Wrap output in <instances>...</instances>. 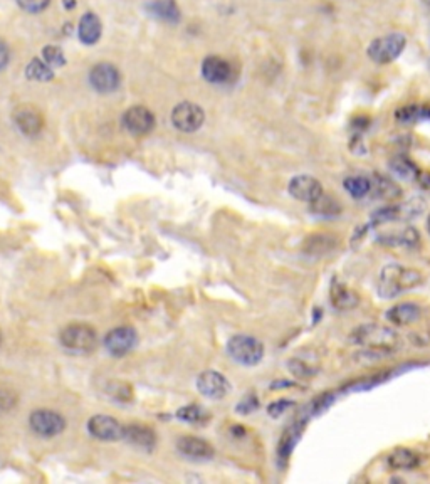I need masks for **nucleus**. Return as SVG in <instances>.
<instances>
[{
  "mask_svg": "<svg viewBox=\"0 0 430 484\" xmlns=\"http://www.w3.org/2000/svg\"><path fill=\"white\" fill-rule=\"evenodd\" d=\"M424 276L417 269L404 266V264H386L382 268L377 281V291L380 298L393 299L402 292L420 286Z\"/></svg>",
  "mask_w": 430,
  "mask_h": 484,
  "instance_id": "obj_1",
  "label": "nucleus"
},
{
  "mask_svg": "<svg viewBox=\"0 0 430 484\" xmlns=\"http://www.w3.org/2000/svg\"><path fill=\"white\" fill-rule=\"evenodd\" d=\"M351 343L365 346L366 350L375 353H393L400 348V335L390 326L377 325V323H366L355 328L350 335Z\"/></svg>",
  "mask_w": 430,
  "mask_h": 484,
  "instance_id": "obj_2",
  "label": "nucleus"
},
{
  "mask_svg": "<svg viewBox=\"0 0 430 484\" xmlns=\"http://www.w3.org/2000/svg\"><path fill=\"white\" fill-rule=\"evenodd\" d=\"M225 351L242 366H256L264 358V345L251 335H234L229 338Z\"/></svg>",
  "mask_w": 430,
  "mask_h": 484,
  "instance_id": "obj_3",
  "label": "nucleus"
},
{
  "mask_svg": "<svg viewBox=\"0 0 430 484\" xmlns=\"http://www.w3.org/2000/svg\"><path fill=\"white\" fill-rule=\"evenodd\" d=\"M406 48V37L400 32L386 34V36L377 37L370 42L366 54L377 64H390L400 57Z\"/></svg>",
  "mask_w": 430,
  "mask_h": 484,
  "instance_id": "obj_4",
  "label": "nucleus"
},
{
  "mask_svg": "<svg viewBox=\"0 0 430 484\" xmlns=\"http://www.w3.org/2000/svg\"><path fill=\"white\" fill-rule=\"evenodd\" d=\"M203 121H205V113L198 104L190 103V101H183L177 104L171 111V124L177 128L178 131L183 133H195L202 128Z\"/></svg>",
  "mask_w": 430,
  "mask_h": 484,
  "instance_id": "obj_5",
  "label": "nucleus"
},
{
  "mask_svg": "<svg viewBox=\"0 0 430 484\" xmlns=\"http://www.w3.org/2000/svg\"><path fill=\"white\" fill-rule=\"evenodd\" d=\"M61 343L76 353H89L96 348V331L88 325H71L61 333Z\"/></svg>",
  "mask_w": 430,
  "mask_h": 484,
  "instance_id": "obj_6",
  "label": "nucleus"
},
{
  "mask_svg": "<svg viewBox=\"0 0 430 484\" xmlns=\"http://www.w3.org/2000/svg\"><path fill=\"white\" fill-rule=\"evenodd\" d=\"M230 382L224 373L217 372V370H205L197 377V390L200 395L205 399L221 400L229 395L230 392Z\"/></svg>",
  "mask_w": 430,
  "mask_h": 484,
  "instance_id": "obj_7",
  "label": "nucleus"
},
{
  "mask_svg": "<svg viewBox=\"0 0 430 484\" xmlns=\"http://www.w3.org/2000/svg\"><path fill=\"white\" fill-rule=\"evenodd\" d=\"M89 84L101 95H109L120 88L121 74L113 64L100 62V64L93 66V69L89 71Z\"/></svg>",
  "mask_w": 430,
  "mask_h": 484,
  "instance_id": "obj_8",
  "label": "nucleus"
},
{
  "mask_svg": "<svg viewBox=\"0 0 430 484\" xmlns=\"http://www.w3.org/2000/svg\"><path fill=\"white\" fill-rule=\"evenodd\" d=\"M288 190L291 197H295L299 202H306V204H312L324 194L323 183L318 178L311 177V175H296V177H292L289 180Z\"/></svg>",
  "mask_w": 430,
  "mask_h": 484,
  "instance_id": "obj_9",
  "label": "nucleus"
},
{
  "mask_svg": "<svg viewBox=\"0 0 430 484\" xmlns=\"http://www.w3.org/2000/svg\"><path fill=\"white\" fill-rule=\"evenodd\" d=\"M202 76L210 84H229L234 80V66L221 56H207L202 62Z\"/></svg>",
  "mask_w": 430,
  "mask_h": 484,
  "instance_id": "obj_10",
  "label": "nucleus"
},
{
  "mask_svg": "<svg viewBox=\"0 0 430 484\" xmlns=\"http://www.w3.org/2000/svg\"><path fill=\"white\" fill-rule=\"evenodd\" d=\"M155 115L144 106H131L123 115V127L131 135H148L155 128Z\"/></svg>",
  "mask_w": 430,
  "mask_h": 484,
  "instance_id": "obj_11",
  "label": "nucleus"
},
{
  "mask_svg": "<svg viewBox=\"0 0 430 484\" xmlns=\"http://www.w3.org/2000/svg\"><path fill=\"white\" fill-rule=\"evenodd\" d=\"M30 429L37 436L53 437L61 434L66 427V420L62 419L61 413L53 411H36L30 416Z\"/></svg>",
  "mask_w": 430,
  "mask_h": 484,
  "instance_id": "obj_12",
  "label": "nucleus"
},
{
  "mask_svg": "<svg viewBox=\"0 0 430 484\" xmlns=\"http://www.w3.org/2000/svg\"><path fill=\"white\" fill-rule=\"evenodd\" d=\"M108 351L115 357H123L136 345V331L130 326H120L111 330L104 338Z\"/></svg>",
  "mask_w": 430,
  "mask_h": 484,
  "instance_id": "obj_13",
  "label": "nucleus"
},
{
  "mask_svg": "<svg viewBox=\"0 0 430 484\" xmlns=\"http://www.w3.org/2000/svg\"><path fill=\"white\" fill-rule=\"evenodd\" d=\"M177 449L185 458L197 460H209L214 458L215 449L209 440L197 436H183L177 443Z\"/></svg>",
  "mask_w": 430,
  "mask_h": 484,
  "instance_id": "obj_14",
  "label": "nucleus"
},
{
  "mask_svg": "<svg viewBox=\"0 0 430 484\" xmlns=\"http://www.w3.org/2000/svg\"><path fill=\"white\" fill-rule=\"evenodd\" d=\"M304 424H306V420H304V422L303 420H296V422L289 425L286 431H284V434L281 436L279 444H277V464H279L281 469H284L286 464L289 463V458H291L299 437L303 436Z\"/></svg>",
  "mask_w": 430,
  "mask_h": 484,
  "instance_id": "obj_15",
  "label": "nucleus"
},
{
  "mask_svg": "<svg viewBox=\"0 0 430 484\" xmlns=\"http://www.w3.org/2000/svg\"><path fill=\"white\" fill-rule=\"evenodd\" d=\"M14 123L17 127V130L24 136H29V138L37 136L42 131V127H44L42 116L39 115L36 109L29 106H19L15 109Z\"/></svg>",
  "mask_w": 430,
  "mask_h": 484,
  "instance_id": "obj_16",
  "label": "nucleus"
},
{
  "mask_svg": "<svg viewBox=\"0 0 430 484\" xmlns=\"http://www.w3.org/2000/svg\"><path fill=\"white\" fill-rule=\"evenodd\" d=\"M88 429L91 436L101 440H118L123 439V427L118 420L109 416H96L88 422Z\"/></svg>",
  "mask_w": 430,
  "mask_h": 484,
  "instance_id": "obj_17",
  "label": "nucleus"
},
{
  "mask_svg": "<svg viewBox=\"0 0 430 484\" xmlns=\"http://www.w3.org/2000/svg\"><path fill=\"white\" fill-rule=\"evenodd\" d=\"M386 319L397 326H409L417 323L422 316V308L417 303H398L386 311Z\"/></svg>",
  "mask_w": 430,
  "mask_h": 484,
  "instance_id": "obj_18",
  "label": "nucleus"
},
{
  "mask_svg": "<svg viewBox=\"0 0 430 484\" xmlns=\"http://www.w3.org/2000/svg\"><path fill=\"white\" fill-rule=\"evenodd\" d=\"M422 458L413 449L398 447L386 456V464L393 471H412L420 466Z\"/></svg>",
  "mask_w": 430,
  "mask_h": 484,
  "instance_id": "obj_19",
  "label": "nucleus"
},
{
  "mask_svg": "<svg viewBox=\"0 0 430 484\" xmlns=\"http://www.w3.org/2000/svg\"><path fill=\"white\" fill-rule=\"evenodd\" d=\"M123 439L133 444V446L144 449V451H150L155 447L156 444V436L147 425L133 424L128 427H123Z\"/></svg>",
  "mask_w": 430,
  "mask_h": 484,
  "instance_id": "obj_20",
  "label": "nucleus"
},
{
  "mask_svg": "<svg viewBox=\"0 0 430 484\" xmlns=\"http://www.w3.org/2000/svg\"><path fill=\"white\" fill-rule=\"evenodd\" d=\"M330 299H331V304H333L336 310H342V311L351 310V308H355L359 303L357 292L350 290L345 283H342V281L338 279H333V283H331Z\"/></svg>",
  "mask_w": 430,
  "mask_h": 484,
  "instance_id": "obj_21",
  "label": "nucleus"
},
{
  "mask_svg": "<svg viewBox=\"0 0 430 484\" xmlns=\"http://www.w3.org/2000/svg\"><path fill=\"white\" fill-rule=\"evenodd\" d=\"M147 10L151 17L167 22V24H178L182 19V12H180L175 0H153L147 6Z\"/></svg>",
  "mask_w": 430,
  "mask_h": 484,
  "instance_id": "obj_22",
  "label": "nucleus"
},
{
  "mask_svg": "<svg viewBox=\"0 0 430 484\" xmlns=\"http://www.w3.org/2000/svg\"><path fill=\"white\" fill-rule=\"evenodd\" d=\"M373 197L382 198V201L386 202H395L402 197V189L395 183L390 177H385V175L375 174L371 177V192Z\"/></svg>",
  "mask_w": 430,
  "mask_h": 484,
  "instance_id": "obj_23",
  "label": "nucleus"
},
{
  "mask_svg": "<svg viewBox=\"0 0 430 484\" xmlns=\"http://www.w3.org/2000/svg\"><path fill=\"white\" fill-rule=\"evenodd\" d=\"M338 244L333 234H312L303 244V251L310 256H323L331 252Z\"/></svg>",
  "mask_w": 430,
  "mask_h": 484,
  "instance_id": "obj_24",
  "label": "nucleus"
},
{
  "mask_svg": "<svg viewBox=\"0 0 430 484\" xmlns=\"http://www.w3.org/2000/svg\"><path fill=\"white\" fill-rule=\"evenodd\" d=\"M77 34H80V39L83 44L86 46L96 44L101 37V21L97 19V15L93 12H86L80 21Z\"/></svg>",
  "mask_w": 430,
  "mask_h": 484,
  "instance_id": "obj_25",
  "label": "nucleus"
},
{
  "mask_svg": "<svg viewBox=\"0 0 430 484\" xmlns=\"http://www.w3.org/2000/svg\"><path fill=\"white\" fill-rule=\"evenodd\" d=\"M288 370L298 380H311L318 375L319 365L306 357H292L288 360Z\"/></svg>",
  "mask_w": 430,
  "mask_h": 484,
  "instance_id": "obj_26",
  "label": "nucleus"
},
{
  "mask_svg": "<svg viewBox=\"0 0 430 484\" xmlns=\"http://www.w3.org/2000/svg\"><path fill=\"white\" fill-rule=\"evenodd\" d=\"M395 120L402 124L430 120V106H425V104H405V106H400L395 111Z\"/></svg>",
  "mask_w": 430,
  "mask_h": 484,
  "instance_id": "obj_27",
  "label": "nucleus"
},
{
  "mask_svg": "<svg viewBox=\"0 0 430 484\" xmlns=\"http://www.w3.org/2000/svg\"><path fill=\"white\" fill-rule=\"evenodd\" d=\"M343 187L351 198H365L366 195L371 192V178L363 177V175H353V177H348L343 182Z\"/></svg>",
  "mask_w": 430,
  "mask_h": 484,
  "instance_id": "obj_28",
  "label": "nucleus"
},
{
  "mask_svg": "<svg viewBox=\"0 0 430 484\" xmlns=\"http://www.w3.org/2000/svg\"><path fill=\"white\" fill-rule=\"evenodd\" d=\"M26 77L34 83H48L54 77V69L44 59H32L26 68Z\"/></svg>",
  "mask_w": 430,
  "mask_h": 484,
  "instance_id": "obj_29",
  "label": "nucleus"
},
{
  "mask_svg": "<svg viewBox=\"0 0 430 484\" xmlns=\"http://www.w3.org/2000/svg\"><path fill=\"white\" fill-rule=\"evenodd\" d=\"M409 207L410 205L402 207V205H393V204L380 207V209H377L373 214H371V224L380 225V224H385V222L397 221L405 210H409Z\"/></svg>",
  "mask_w": 430,
  "mask_h": 484,
  "instance_id": "obj_30",
  "label": "nucleus"
},
{
  "mask_svg": "<svg viewBox=\"0 0 430 484\" xmlns=\"http://www.w3.org/2000/svg\"><path fill=\"white\" fill-rule=\"evenodd\" d=\"M382 241H385V244H392V245H404V248H415L418 245V232L413 227H406L405 230H402L400 234H390V236H385Z\"/></svg>",
  "mask_w": 430,
  "mask_h": 484,
  "instance_id": "obj_31",
  "label": "nucleus"
},
{
  "mask_svg": "<svg viewBox=\"0 0 430 484\" xmlns=\"http://www.w3.org/2000/svg\"><path fill=\"white\" fill-rule=\"evenodd\" d=\"M177 417L180 420H183V422L195 425L205 424L210 419L209 413L203 411L202 407H198V405H185V407L178 409Z\"/></svg>",
  "mask_w": 430,
  "mask_h": 484,
  "instance_id": "obj_32",
  "label": "nucleus"
},
{
  "mask_svg": "<svg viewBox=\"0 0 430 484\" xmlns=\"http://www.w3.org/2000/svg\"><path fill=\"white\" fill-rule=\"evenodd\" d=\"M390 169H392L393 174L400 175L404 178H417L418 169L415 167V163L412 160H409L406 157H397L390 162Z\"/></svg>",
  "mask_w": 430,
  "mask_h": 484,
  "instance_id": "obj_33",
  "label": "nucleus"
},
{
  "mask_svg": "<svg viewBox=\"0 0 430 484\" xmlns=\"http://www.w3.org/2000/svg\"><path fill=\"white\" fill-rule=\"evenodd\" d=\"M311 210L315 214H319V216H326V217H330V216H336V214H339V205H338V202L333 201V198H330V197H324V194L321 195V197L318 198V201H315L311 204Z\"/></svg>",
  "mask_w": 430,
  "mask_h": 484,
  "instance_id": "obj_34",
  "label": "nucleus"
},
{
  "mask_svg": "<svg viewBox=\"0 0 430 484\" xmlns=\"http://www.w3.org/2000/svg\"><path fill=\"white\" fill-rule=\"evenodd\" d=\"M42 57L50 68H61V66L66 64V56L59 46H46L42 49Z\"/></svg>",
  "mask_w": 430,
  "mask_h": 484,
  "instance_id": "obj_35",
  "label": "nucleus"
},
{
  "mask_svg": "<svg viewBox=\"0 0 430 484\" xmlns=\"http://www.w3.org/2000/svg\"><path fill=\"white\" fill-rule=\"evenodd\" d=\"M50 0H17L19 7H21L22 10H26V12L30 14H37L42 12V10L46 9V7L49 6Z\"/></svg>",
  "mask_w": 430,
  "mask_h": 484,
  "instance_id": "obj_36",
  "label": "nucleus"
},
{
  "mask_svg": "<svg viewBox=\"0 0 430 484\" xmlns=\"http://www.w3.org/2000/svg\"><path fill=\"white\" fill-rule=\"evenodd\" d=\"M257 407H259V400H257V397L254 395V393H247V395L237 404L236 411L239 413H251L256 411Z\"/></svg>",
  "mask_w": 430,
  "mask_h": 484,
  "instance_id": "obj_37",
  "label": "nucleus"
},
{
  "mask_svg": "<svg viewBox=\"0 0 430 484\" xmlns=\"http://www.w3.org/2000/svg\"><path fill=\"white\" fill-rule=\"evenodd\" d=\"M292 405H295V402H292V400H288V399L272 402V404L268 407V413H269V416H271V417H279L281 413L286 412L289 407H292Z\"/></svg>",
  "mask_w": 430,
  "mask_h": 484,
  "instance_id": "obj_38",
  "label": "nucleus"
},
{
  "mask_svg": "<svg viewBox=\"0 0 430 484\" xmlns=\"http://www.w3.org/2000/svg\"><path fill=\"white\" fill-rule=\"evenodd\" d=\"M9 61H10V50L7 48L6 42L0 39V71H3V69L7 68Z\"/></svg>",
  "mask_w": 430,
  "mask_h": 484,
  "instance_id": "obj_39",
  "label": "nucleus"
},
{
  "mask_svg": "<svg viewBox=\"0 0 430 484\" xmlns=\"http://www.w3.org/2000/svg\"><path fill=\"white\" fill-rule=\"evenodd\" d=\"M62 6H64V9L73 10L76 7V0H62Z\"/></svg>",
  "mask_w": 430,
  "mask_h": 484,
  "instance_id": "obj_40",
  "label": "nucleus"
},
{
  "mask_svg": "<svg viewBox=\"0 0 430 484\" xmlns=\"http://www.w3.org/2000/svg\"><path fill=\"white\" fill-rule=\"evenodd\" d=\"M427 230H429V234H430V214H429V217H427Z\"/></svg>",
  "mask_w": 430,
  "mask_h": 484,
  "instance_id": "obj_41",
  "label": "nucleus"
},
{
  "mask_svg": "<svg viewBox=\"0 0 430 484\" xmlns=\"http://www.w3.org/2000/svg\"><path fill=\"white\" fill-rule=\"evenodd\" d=\"M422 2H424L427 7H430V0H422Z\"/></svg>",
  "mask_w": 430,
  "mask_h": 484,
  "instance_id": "obj_42",
  "label": "nucleus"
}]
</instances>
